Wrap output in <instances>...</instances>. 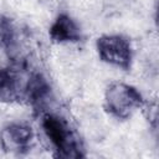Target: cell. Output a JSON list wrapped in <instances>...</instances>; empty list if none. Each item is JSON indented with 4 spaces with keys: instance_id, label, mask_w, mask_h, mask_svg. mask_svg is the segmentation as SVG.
I'll return each instance as SVG.
<instances>
[{
    "instance_id": "obj_2",
    "label": "cell",
    "mask_w": 159,
    "mask_h": 159,
    "mask_svg": "<svg viewBox=\"0 0 159 159\" xmlns=\"http://www.w3.org/2000/svg\"><path fill=\"white\" fill-rule=\"evenodd\" d=\"M142 93L123 82H112L104 93V108L117 119H128L137 109L144 107Z\"/></svg>"
},
{
    "instance_id": "obj_1",
    "label": "cell",
    "mask_w": 159,
    "mask_h": 159,
    "mask_svg": "<svg viewBox=\"0 0 159 159\" xmlns=\"http://www.w3.org/2000/svg\"><path fill=\"white\" fill-rule=\"evenodd\" d=\"M41 127L55 150V157L65 159L84 157L81 139L67 119L55 113H43Z\"/></svg>"
},
{
    "instance_id": "obj_3",
    "label": "cell",
    "mask_w": 159,
    "mask_h": 159,
    "mask_svg": "<svg viewBox=\"0 0 159 159\" xmlns=\"http://www.w3.org/2000/svg\"><path fill=\"white\" fill-rule=\"evenodd\" d=\"M99 60L129 71L133 61V48L128 37L123 35H102L96 41Z\"/></svg>"
},
{
    "instance_id": "obj_5",
    "label": "cell",
    "mask_w": 159,
    "mask_h": 159,
    "mask_svg": "<svg viewBox=\"0 0 159 159\" xmlns=\"http://www.w3.org/2000/svg\"><path fill=\"white\" fill-rule=\"evenodd\" d=\"M50 39L56 43L78 42L82 40L80 26L67 14H60L48 30Z\"/></svg>"
},
{
    "instance_id": "obj_4",
    "label": "cell",
    "mask_w": 159,
    "mask_h": 159,
    "mask_svg": "<svg viewBox=\"0 0 159 159\" xmlns=\"http://www.w3.org/2000/svg\"><path fill=\"white\" fill-rule=\"evenodd\" d=\"M34 140V130L24 123H11L0 132V145L7 153L25 154L30 150Z\"/></svg>"
}]
</instances>
